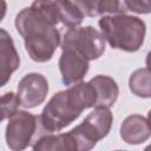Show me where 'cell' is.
<instances>
[{
    "instance_id": "obj_17",
    "label": "cell",
    "mask_w": 151,
    "mask_h": 151,
    "mask_svg": "<svg viewBox=\"0 0 151 151\" xmlns=\"http://www.w3.org/2000/svg\"><path fill=\"white\" fill-rule=\"evenodd\" d=\"M127 11L137 14L151 13V0H123Z\"/></svg>"
},
{
    "instance_id": "obj_15",
    "label": "cell",
    "mask_w": 151,
    "mask_h": 151,
    "mask_svg": "<svg viewBox=\"0 0 151 151\" xmlns=\"http://www.w3.org/2000/svg\"><path fill=\"white\" fill-rule=\"evenodd\" d=\"M20 106V100L17 93L14 92H6L1 97V120L8 119L18 107Z\"/></svg>"
},
{
    "instance_id": "obj_9",
    "label": "cell",
    "mask_w": 151,
    "mask_h": 151,
    "mask_svg": "<svg viewBox=\"0 0 151 151\" xmlns=\"http://www.w3.org/2000/svg\"><path fill=\"white\" fill-rule=\"evenodd\" d=\"M0 66L1 86H5L13 72L20 66V58L15 50L13 39L5 28L0 29Z\"/></svg>"
},
{
    "instance_id": "obj_18",
    "label": "cell",
    "mask_w": 151,
    "mask_h": 151,
    "mask_svg": "<svg viewBox=\"0 0 151 151\" xmlns=\"http://www.w3.org/2000/svg\"><path fill=\"white\" fill-rule=\"evenodd\" d=\"M85 17H97L98 13V0H73Z\"/></svg>"
},
{
    "instance_id": "obj_19",
    "label": "cell",
    "mask_w": 151,
    "mask_h": 151,
    "mask_svg": "<svg viewBox=\"0 0 151 151\" xmlns=\"http://www.w3.org/2000/svg\"><path fill=\"white\" fill-rule=\"evenodd\" d=\"M145 64H146V67L151 70V51H149V52H147V54H146Z\"/></svg>"
},
{
    "instance_id": "obj_1",
    "label": "cell",
    "mask_w": 151,
    "mask_h": 151,
    "mask_svg": "<svg viewBox=\"0 0 151 151\" xmlns=\"http://www.w3.org/2000/svg\"><path fill=\"white\" fill-rule=\"evenodd\" d=\"M14 25L24 39L28 57L35 63L50 61L61 45L57 24L33 6L22 8L17 14Z\"/></svg>"
},
{
    "instance_id": "obj_20",
    "label": "cell",
    "mask_w": 151,
    "mask_h": 151,
    "mask_svg": "<svg viewBox=\"0 0 151 151\" xmlns=\"http://www.w3.org/2000/svg\"><path fill=\"white\" fill-rule=\"evenodd\" d=\"M146 119H147V123H149L150 129H151V110L147 112V117H146Z\"/></svg>"
},
{
    "instance_id": "obj_6",
    "label": "cell",
    "mask_w": 151,
    "mask_h": 151,
    "mask_svg": "<svg viewBox=\"0 0 151 151\" xmlns=\"http://www.w3.org/2000/svg\"><path fill=\"white\" fill-rule=\"evenodd\" d=\"M61 44L72 45L88 61L99 59L106 48L104 34L93 26L68 28L61 39Z\"/></svg>"
},
{
    "instance_id": "obj_11",
    "label": "cell",
    "mask_w": 151,
    "mask_h": 151,
    "mask_svg": "<svg viewBox=\"0 0 151 151\" xmlns=\"http://www.w3.org/2000/svg\"><path fill=\"white\" fill-rule=\"evenodd\" d=\"M97 93V105L96 106H107L111 107L118 99L119 87L113 78L110 76L98 74L90 80Z\"/></svg>"
},
{
    "instance_id": "obj_13",
    "label": "cell",
    "mask_w": 151,
    "mask_h": 151,
    "mask_svg": "<svg viewBox=\"0 0 151 151\" xmlns=\"http://www.w3.org/2000/svg\"><path fill=\"white\" fill-rule=\"evenodd\" d=\"M59 21L67 28L78 27L84 20V13L72 0H54Z\"/></svg>"
},
{
    "instance_id": "obj_21",
    "label": "cell",
    "mask_w": 151,
    "mask_h": 151,
    "mask_svg": "<svg viewBox=\"0 0 151 151\" xmlns=\"http://www.w3.org/2000/svg\"><path fill=\"white\" fill-rule=\"evenodd\" d=\"M145 150H151V144H150L149 146H146V147H145Z\"/></svg>"
},
{
    "instance_id": "obj_7",
    "label": "cell",
    "mask_w": 151,
    "mask_h": 151,
    "mask_svg": "<svg viewBox=\"0 0 151 151\" xmlns=\"http://www.w3.org/2000/svg\"><path fill=\"white\" fill-rule=\"evenodd\" d=\"M64 85L71 86L83 81L88 72V60L72 45L61 44V54L58 63Z\"/></svg>"
},
{
    "instance_id": "obj_16",
    "label": "cell",
    "mask_w": 151,
    "mask_h": 151,
    "mask_svg": "<svg viewBox=\"0 0 151 151\" xmlns=\"http://www.w3.org/2000/svg\"><path fill=\"white\" fill-rule=\"evenodd\" d=\"M127 9L123 0H98V13L99 15H112L123 14Z\"/></svg>"
},
{
    "instance_id": "obj_3",
    "label": "cell",
    "mask_w": 151,
    "mask_h": 151,
    "mask_svg": "<svg viewBox=\"0 0 151 151\" xmlns=\"http://www.w3.org/2000/svg\"><path fill=\"white\" fill-rule=\"evenodd\" d=\"M98 24L105 40L112 48L136 52L144 44L146 25L138 17L125 13L103 15Z\"/></svg>"
},
{
    "instance_id": "obj_10",
    "label": "cell",
    "mask_w": 151,
    "mask_h": 151,
    "mask_svg": "<svg viewBox=\"0 0 151 151\" xmlns=\"http://www.w3.org/2000/svg\"><path fill=\"white\" fill-rule=\"evenodd\" d=\"M120 138L130 145H138L147 140L151 136V129L147 119L140 114L127 116L120 124Z\"/></svg>"
},
{
    "instance_id": "obj_14",
    "label": "cell",
    "mask_w": 151,
    "mask_h": 151,
    "mask_svg": "<svg viewBox=\"0 0 151 151\" xmlns=\"http://www.w3.org/2000/svg\"><path fill=\"white\" fill-rule=\"evenodd\" d=\"M129 87L139 98H151V70L143 67L133 71L129 78Z\"/></svg>"
},
{
    "instance_id": "obj_4",
    "label": "cell",
    "mask_w": 151,
    "mask_h": 151,
    "mask_svg": "<svg viewBox=\"0 0 151 151\" xmlns=\"http://www.w3.org/2000/svg\"><path fill=\"white\" fill-rule=\"evenodd\" d=\"M113 114L107 106H94L86 118L76 127L70 130V134L76 143L77 151H88L105 138L112 126Z\"/></svg>"
},
{
    "instance_id": "obj_2",
    "label": "cell",
    "mask_w": 151,
    "mask_h": 151,
    "mask_svg": "<svg viewBox=\"0 0 151 151\" xmlns=\"http://www.w3.org/2000/svg\"><path fill=\"white\" fill-rule=\"evenodd\" d=\"M96 105L97 93L93 85L90 81H80L53 94L42 109L40 122L46 132H59L73 123L84 110Z\"/></svg>"
},
{
    "instance_id": "obj_12",
    "label": "cell",
    "mask_w": 151,
    "mask_h": 151,
    "mask_svg": "<svg viewBox=\"0 0 151 151\" xmlns=\"http://www.w3.org/2000/svg\"><path fill=\"white\" fill-rule=\"evenodd\" d=\"M34 151H77L76 144L68 132L45 133L32 145Z\"/></svg>"
},
{
    "instance_id": "obj_5",
    "label": "cell",
    "mask_w": 151,
    "mask_h": 151,
    "mask_svg": "<svg viewBox=\"0 0 151 151\" xmlns=\"http://www.w3.org/2000/svg\"><path fill=\"white\" fill-rule=\"evenodd\" d=\"M48 133L44 130L40 116H34L25 110L15 111L6 125V144L13 151H21L32 146L42 134Z\"/></svg>"
},
{
    "instance_id": "obj_8",
    "label": "cell",
    "mask_w": 151,
    "mask_h": 151,
    "mask_svg": "<svg viewBox=\"0 0 151 151\" xmlns=\"http://www.w3.org/2000/svg\"><path fill=\"white\" fill-rule=\"evenodd\" d=\"M48 81L41 73L32 72L21 78L18 84L17 94L20 105L25 109H33L42 104L48 93Z\"/></svg>"
}]
</instances>
